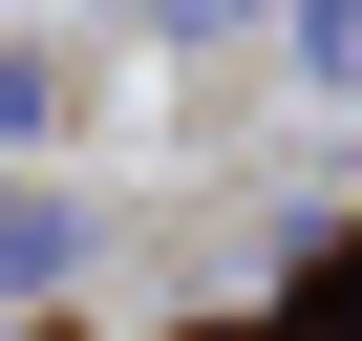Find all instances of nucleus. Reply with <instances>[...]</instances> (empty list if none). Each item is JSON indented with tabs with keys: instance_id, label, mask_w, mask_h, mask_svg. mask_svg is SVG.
Listing matches in <instances>:
<instances>
[{
	"instance_id": "obj_1",
	"label": "nucleus",
	"mask_w": 362,
	"mask_h": 341,
	"mask_svg": "<svg viewBox=\"0 0 362 341\" xmlns=\"http://www.w3.org/2000/svg\"><path fill=\"white\" fill-rule=\"evenodd\" d=\"M320 341H362V256H341V277H320Z\"/></svg>"
}]
</instances>
